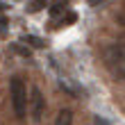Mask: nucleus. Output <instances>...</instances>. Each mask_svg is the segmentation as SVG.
<instances>
[{"mask_svg": "<svg viewBox=\"0 0 125 125\" xmlns=\"http://www.w3.org/2000/svg\"><path fill=\"white\" fill-rule=\"evenodd\" d=\"M2 9H5V5H2V2H0V11H2Z\"/></svg>", "mask_w": 125, "mask_h": 125, "instance_id": "9d476101", "label": "nucleus"}, {"mask_svg": "<svg viewBox=\"0 0 125 125\" xmlns=\"http://www.w3.org/2000/svg\"><path fill=\"white\" fill-rule=\"evenodd\" d=\"M95 125H112L107 118H102V116H95Z\"/></svg>", "mask_w": 125, "mask_h": 125, "instance_id": "0eeeda50", "label": "nucleus"}, {"mask_svg": "<svg viewBox=\"0 0 125 125\" xmlns=\"http://www.w3.org/2000/svg\"><path fill=\"white\" fill-rule=\"evenodd\" d=\"M102 57H105V62L109 68H114V73H121L125 71V43H109L105 46L102 50Z\"/></svg>", "mask_w": 125, "mask_h": 125, "instance_id": "f03ea898", "label": "nucleus"}, {"mask_svg": "<svg viewBox=\"0 0 125 125\" xmlns=\"http://www.w3.org/2000/svg\"><path fill=\"white\" fill-rule=\"evenodd\" d=\"M5 25H7V21H5V18H0V32L5 30Z\"/></svg>", "mask_w": 125, "mask_h": 125, "instance_id": "1a4fd4ad", "label": "nucleus"}, {"mask_svg": "<svg viewBox=\"0 0 125 125\" xmlns=\"http://www.w3.org/2000/svg\"><path fill=\"white\" fill-rule=\"evenodd\" d=\"M30 116L34 121H41L43 118V112H46V98H43L41 89H36V86H32L30 89Z\"/></svg>", "mask_w": 125, "mask_h": 125, "instance_id": "7ed1b4c3", "label": "nucleus"}, {"mask_svg": "<svg viewBox=\"0 0 125 125\" xmlns=\"http://www.w3.org/2000/svg\"><path fill=\"white\" fill-rule=\"evenodd\" d=\"M23 41H25V43H30V46H34V48H43V46H46V43H43L39 36H32V34L23 36Z\"/></svg>", "mask_w": 125, "mask_h": 125, "instance_id": "39448f33", "label": "nucleus"}, {"mask_svg": "<svg viewBox=\"0 0 125 125\" xmlns=\"http://www.w3.org/2000/svg\"><path fill=\"white\" fill-rule=\"evenodd\" d=\"M14 48H16V52H21L23 57H30V50H25V48H21V46H14Z\"/></svg>", "mask_w": 125, "mask_h": 125, "instance_id": "6e6552de", "label": "nucleus"}, {"mask_svg": "<svg viewBox=\"0 0 125 125\" xmlns=\"http://www.w3.org/2000/svg\"><path fill=\"white\" fill-rule=\"evenodd\" d=\"M43 7H46V0H34V2H30L27 11H30V14H34V11H41Z\"/></svg>", "mask_w": 125, "mask_h": 125, "instance_id": "423d86ee", "label": "nucleus"}, {"mask_svg": "<svg viewBox=\"0 0 125 125\" xmlns=\"http://www.w3.org/2000/svg\"><path fill=\"white\" fill-rule=\"evenodd\" d=\"M55 125H73V112L71 109H59Z\"/></svg>", "mask_w": 125, "mask_h": 125, "instance_id": "20e7f679", "label": "nucleus"}, {"mask_svg": "<svg viewBox=\"0 0 125 125\" xmlns=\"http://www.w3.org/2000/svg\"><path fill=\"white\" fill-rule=\"evenodd\" d=\"M9 98H11L14 114H16L18 118H25V112H27V89H25V82L18 75H14L9 80Z\"/></svg>", "mask_w": 125, "mask_h": 125, "instance_id": "f257e3e1", "label": "nucleus"}]
</instances>
